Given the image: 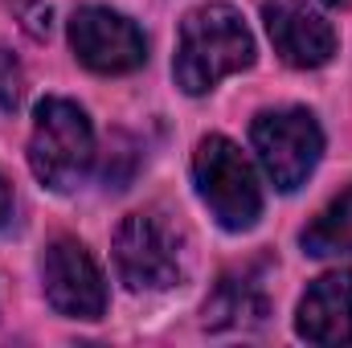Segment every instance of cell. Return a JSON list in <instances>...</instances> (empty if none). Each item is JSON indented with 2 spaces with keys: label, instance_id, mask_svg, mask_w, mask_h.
Segmentation results:
<instances>
[{
  "label": "cell",
  "instance_id": "8992f818",
  "mask_svg": "<svg viewBox=\"0 0 352 348\" xmlns=\"http://www.w3.org/2000/svg\"><path fill=\"white\" fill-rule=\"evenodd\" d=\"M45 299L58 316L70 320H102L107 312V279L78 238H54L41 254Z\"/></svg>",
  "mask_w": 352,
  "mask_h": 348
},
{
  "label": "cell",
  "instance_id": "4fadbf2b",
  "mask_svg": "<svg viewBox=\"0 0 352 348\" xmlns=\"http://www.w3.org/2000/svg\"><path fill=\"white\" fill-rule=\"evenodd\" d=\"M50 17H54L50 8H29V21H25V25H29V33H37V37H41V33H50Z\"/></svg>",
  "mask_w": 352,
  "mask_h": 348
},
{
  "label": "cell",
  "instance_id": "30bf717a",
  "mask_svg": "<svg viewBox=\"0 0 352 348\" xmlns=\"http://www.w3.org/2000/svg\"><path fill=\"white\" fill-rule=\"evenodd\" d=\"M303 254L311 259H340L352 254V184L328 205L316 213V221L299 234Z\"/></svg>",
  "mask_w": 352,
  "mask_h": 348
},
{
  "label": "cell",
  "instance_id": "277c9868",
  "mask_svg": "<svg viewBox=\"0 0 352 348\" xmlns=\"http://www.w3.org/2000/svg\"><path fill=\"white\" fill-rule=\"evenodd\" d=\"M250 144L258 152V164L278 193H295L316 173L324 156V131L311 111L303 107H278L263 111L250 123Z\"/></svg>",
  "mask_w": 352,
  "mask_h": 348
},
{
  "label": "cell",
  "instance_id": "52a82bcc",
  "mask_svg": "<svg viewBox=\"0 0 352 348\" xmlns=\"http://www.w3.org/2000/svg\"><path fill=\"white\" fill-rule=\"evenodd\" d=\"M70 50L94 74H131L148 58L140 25L102 4H87L70 17Z\"/></svg>",
  "mask_w": 352,
  "mask_h": 348
},
{
  "label": "cell",
  "instance_id": "5b68a950",
  "mask_svg": "<svg viewBox=\"0 0 352 348\" xmlns=\"http://www.w3.org/2000/svg\"><path fill=\"white\" fill-rule=\"evenodd\" d=\"M115 270L127 291H164L180 283V250L160 213H127L115 230Z\"/></svg>",
  "mask_w": 352,
  "mask_h": 348
},
{
  "label": "cell",
  "instance_id": "5bb4252c",
  "mask_svg": "<svg viewBox=\"0 0 352 348\" xmlns=\"http://www.w3.org/2000/svg\"><path fill=\"white\" fill-rule=\"evenodd\" d=\"M8 209H12V188H8V180L0 176V226H4V217H8Z\"/></svg>",
  "mask_w": 352,
  "mask_h": 348
},
{
  "label": "cell",
  "instance_id": "3957f363",
  "mask_svg": "<svg viewBox=\"0 0 352 348\" xmlns=\"http://www.w3.org/2000/svg\"><path fill=\"white\" fill-rule=\"evenodd\" d=\"M192 180H197V193L201 201L209 205V213L242 234L250 230L258 217H263V184L254 164L246 160V152L226 140V135H205L192 152Z\"/></svg>",
  "mask_w": 352,
  "mask_h": 348
},
{
  "label": "cell",
  "instance_id": "ba28073f",
  "mask_svg": "<svg viewBox=\"0 0 352 348\" xmlns=\"http://www.w3.org/2000/svg\"><path fill=\"white\" fill-rule=\"evenodd\" d=\"M263 25L274 54L295 70H320L336 54V29L307 0H263Z\"/></svg>",
  "mask_w": 352,
  "mask_h": 348
},
{
  "label": "cell",
  "instance_id": "7a4b0ae2",
  "mask_svg": "<svg viewBox=\"0 0 352 348\" xmlns=\"http://www.w3.org/2000/svg\"><path fill=\"white\" fill-rule=\"evenodd\" d=\"M90 164H94V127L87 111L58 94L41 98L33 111V135H29L33 176L54 193H70L87 180Z\"/></svg>",
  "mask_w": 352,
  "mask_h": 348
},
{
  "label": "cell",
  "instance_id": "6da1fadb",
  "mask_svg": "<svg viewBox=\"0 0 352 348\" xmlns=\"http://www.w3.org/2000/svg\"><path fill=\"white\" fill-rule=\"evenodd\" d=\"M254 66V37L234 4H201L180 21L173 78L184 94H209L226 74Z\"/></svg>",
  "mask_w": 352,
  "mask_h": 348
},
{
  "label": "cell",
  "instance_id": "9a60e30c",
  "mask_svg": "<svg viewBox=\"0 0 352 348\" xmlns=\"http://www.w3.org/2000/svg\"><path fill=\"white\" fill-rule=\"evenodd\" d=\"M324 4H332V8H349L352 0H324Z\"/></svg>",
  "mask_w": 352,
  "mask_h": 348
},
{
  "label": "cell",
  "instance_id": "9c48e42d",
  "mask_svg": "<svg viewBox=\"0 0 352 348\" xmlns=\"http://www.w3.org/2000/svg\"><path fill=\"white\" fill-rule=\"evenodd\" d=\"M295 332L320 348L352 345V270H328L303 291Z\"/></svg>",
  "mask_w": 352,
  "mask_h": 348
},
{
  "label": "cell",
  "instance_id": "8fae6325",
  "mask_svg": "<svg viewBox=\"0 0 352 348\" xmlns=\"http://www.w3.org/2000/svg\"><path fill=\"white\" fill-rule=\"evenodd\" d=\"M246 316H254V320L266 316L263 287H258L246 270H242V279H238V274H226V279L217 283V295L205 303V324H209V328H226V324H242Z\"/></svg>",
  "mask_w": 352,
  "mask_h": 348
},
{
  "label": "cell",
  "instance_id": "7c38bea8",
  "mask_svg": "<svg viewBox=\"0 0 352 348\" xmlns=\"http://www.w3.org/2000/svg\"><path fill=\"white\" fill-rule=\"evenodd\" d=\"M25 94V74L8 50H0V111H16Z\"/></svg>",
  "mask_w": 352,
  "mask_h": 348
}]
</instances>
